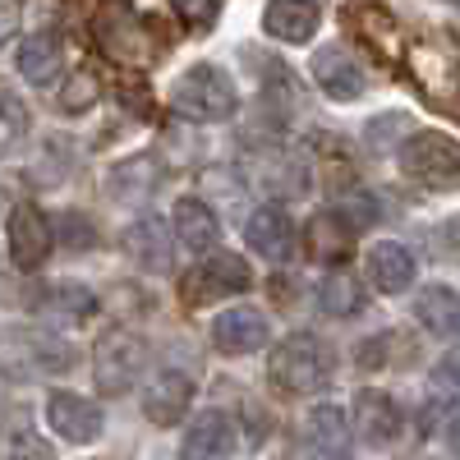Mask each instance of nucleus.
<instances>
[{"instance_id": "nucleus-12", "label": "nucleus", "mask_w": 460, "mask_h": 460, "mask_svg": "<svg viewBox=\"0 0 460 460\" xmlns=\"http://www.w3.org/2000/svg\"><path fill=\"white\" fill-rule=\"evenodd\" d=\"M244 240L253 253H262L267 262H290L295 258V221L281 203H262L249 221H244Z\"/></svg>"}, {"instance_id": "nucleus-18", "label": "nucleus", "mask_w": 460, "mask_h": 460, "mask_svg": "<svg viewBox=\"0 0 460 460\" xmlns=\"http://www.w3.org/2000/svg\"><path fill=\"white\" fill-rule=\"evenodd\" d=\"M318 23H323L318 0H267V10H262L267 37H277V42H286V47L314 42Z\"/></svg>"}, {"instance_id": "nucleus-7", "label": "nucleus", "mask_w": 460, "mask_h": 460, "mask_svg": "<svg viewBox=\"0 0 460 460\" xmlns=\"http://www.w3.org/2000/svg\"><path fill=\"white\" fill-rule=\"evenodd\" d=\"M47 429L60 442H69V447H84V442L102 438L106 410L93 396H79V392H51L47 396Z\"/></svg>"}, {"instance_id": "nucleus-29", "label": "nucleus", "mask_w": 460, "mask_h": 460, "mask_svg": "<svg viewBox=\"0 0 460 460\" xmlns=\"http://www.w3.org/2000/svg\"><path fill=\"white\" fill-rule=\"evenodd\" d=\"M0 456H51V447L32 433L28 414H19V424L0 433Z\"/></svg>"}, {"instance_id": "nucleus-10", "label": "nucleus", "mask_w": 460, "mask_h": 460, "mask_svg": "<svg viewBox=\"0 0 460 460\" xmlns=\"http://www.w3.org/2000/svg\"><path fill=\"white\" fill-rule=\"evenodd\" d=\"M267 336H272V323L253 304H235V309H226L212 323V345L221 355H258L267 345Z\"/></svg>"}, {"instance_id": "nucleus-20", "label": "nucleus", "mask_w": 460, "mask_h": 460, "mask_svg": "<svg viewBox=\"0 0 460 460\" xmlns=\"http://www.w3.org/2000/svg\"><path fill=\"white\" fill-rule=\"evenodd\" d=\"M240 447V424H235V414H226V410H203L194 414V424H189L184 433V456H230Z\"/></svg>"}, {"instance_id": "nucleus-33", "label": "nucleus", "mask_w": 460, "mask_h": 460, "mask_svg": "<svg viewBox=\"0 0 460 460\" xmlns=\"http://www.w3.org/2000/svg\"><path fill=\"white\" fill-rule=\"evenodd\" d=\"M447 5H460V0H447Z\"/></svg>"}, {"instance_id": "nucleus-28", "label": "nucleus", "mask_w": 460, "mask_h": 460, "mask_svg": "<svg viewBox=\"0 0 460 460\" xmlns=\"http://www.w3.org/2000/svg\"><path fill=\"white\" fill-rule=\"evenodd\" d=\"M56 106H60L65 115H84V111H93V106H97V74L74 69L69 79L60 84V93H56Z\"/></svg>"}, {"instance_id": "nucleus-21", "label": "nucleus", "mask_w": 460, "mask_h": 460, "mask_svg": "<svg viewBox=\"0 0 460 460\" xmlns=\"http://www.w3.org/2000/svg\"><path fill=\"white\" fill-rule=\"evenodd\" d=\"M304 451L314 456H345L350 451V419H345L336 405H314L304 414Z\"/></svg>"}, {"instance_id": "nucleus-27", "label": "nucleus", "mask_w": 460, "mask_h": 460, "mask_svg": "<svg viewBox=\"0 0 460 460\" xmlns=\"http://www.w3.org/2000/svg\"><path fill=\"white\" fill-rule=\"evenodd\" d=\"M28 138V106L19 97H0V162L14 157Z\"/></svg>"}, {"instance_id": "nucleus-15", "label": "nucleus", "mask_w": 460, "mask_h": 460, "mask_svg": "<svg viewBox=\"0 0 460 460\" xmlns=\"http://www.w3.org/2000/svg\"><path fill=\"white\" fill-rule=\"evenodd\" d=\"M364 272H368V281L382 295H405L414 286V277H419V262H414V253L401 240H377L364 253Z\"/></svg>"}, {"instance_id": "nucleus-19", "label": "nucleus", "mask_w": 460, "mask_h": 460, "mask_svg": "<svg viewBox=\"0 0 460 460\" xmlns=\"http://www.w3.org/2000/svg\"><path fill=\"white\" fill-rule=\"evenodd\" d=\"M414 318L429 336L456 345L460 341V290L451 286H424L414 295Z\"/></svg>"}, {"instance_id": "nucleus-22", "label": "nucleus", "mask_w": 460, "mask_h": 460, "mask_svg": "<svg viewBox=\"0 0 460 460\" xmlns=\"http://www.w3.org/2000/svg\"><path fill=\"white\" fill-rule=\"evenodd\" d=\"M19 74L32 88H47L65 74V47L56 32H32L28 42L19 47Z\"/></svg>"}, {"instance_id": "nucleus-2", "label": "nucleus", "mask_w": 460, "mask_h": 460, "mask_svg": "<svg viewBox=\"0 0 460 460\" xmlns=\"http://www.w3.org/2000/svg\"><path fill=\"white\" fill-rule=\"evenodd\" d=\"M171 106L184 115V120H199V125H221L240 111V93L235 79L221 69V65H189L180 79L171 84Z\"/></svg>"}, {"instance_id": "nucleus-11", "label": "nucleus", "mask_w": 460, "mask_h": 460, "mask_svg": "<svg viewBox=\"0 0 460 460\" xmlns=\"http://www.w3.org/2000/svg\"><path fill=\"white\" fill-rule=\"evenodd\" d=\"M314 84L332 97V102H359L368 79H364V65L345 51V47H318L314 51Z\"/></svg>"}, {"instance_id": "nucleus-30", "label": "nucleus", "mask_w": 460, "mask_h": 460, "mask_svg": "<svg viewBox=\"0 0 460 460\" xmlns=\"http://www.w3.org/2000/svg\"><path fill=\"white\" fill-rule=\"evenodd\" d=\"M171 5L189 28H212L221 19V0H171Z\"/></svg>"}, {"instance_id": "nucleus-32", "label": "nucleus", "mask_w": 460, "mask_h": 460, "mask_svg": "<svg viewBox=\"0 0 460 460\" xmlns=\"http://www.w3.org/2000/svg\"><path fill=\"white\" fill-rule=\"evenodd\" d=\"M442 244H447L451 258H460V217H451V221L442 226Z\"/></svg>"}, {"instance_id": "nucleus-8", "label": "nucleus", "mask_w": 460, "mask_h": 460, "mask_svg": "<svg viewBox=\"0 0 460 460\" xmlns=\"http://www.w3.org/2000/svg\"><path fill=\"white\" fill-rule=\"evenodd\" d=\"M350 419H355L359 442H364V447H373V451L396 447V442H401V433H405V414H401L396 396L373 392V387L355 392V410H350Z\"/></svg>"}, {"instance_id": "nucleus-17", "label": "nucleus", "mask_w": 460, "mask_h": 460, "mask_svg": "<svg viewBox=\"0 0 460 460\" xmlns=\"http://www.w3.org/2000/svg\"><path fill=\"white\" fill-rule=\"evenodd\" d=\"M171 230H175V244L189 249L194 258H203V253H212V249L221 244V221H217V212H212L203 199H194V194H184V199L175 203Z\"/></svg>"}, {"instance_id": "nucleus-26", "label": "nucleus", "mask_w": 460, "mask_h": 460, "mask_svg": "<svg viewBox=\"0 0 460 460\" xmlns=\"http://www.w3.org/2000/svg\"><path fill=\"white\" fill-rule=\"evenodd\" d=\"M350 235H355V230L345 226L336 212H318L314 226H309V244H314L318 258H341V253H345V240H350Z\"/></svg>"}, {"instance_id": "nucleus-24", "label": "nucleus", "mask_w": 460, "mask_h": 460, "mask_svg": "<svg viewBox=\"0 0 460 460\" xmlns=\"http://www.w3.org/2000/svg\"><path fill=\"white\" fill-rule=\"evenodd\" d=\"M14 345H23V350H28V359H32L37 373H65L74 364V350H69L65 341H56L51 332H19Z\"/></svg>"}, {"instance_id": "nucleus-31", "label": "nucleus", "mask_w": 460, "mask_h": 460, "mask_svg": "<svg viewBox=\"0 0 460 460\" xmlns=\"http://www.w3.org/2000/svg\"><path fill=\"white\" fill-rule=\"evenodd\" d=\"M14 28H19V5L14 0H0V47L14 37Z\"/></svg>"}, {"instance_id": "nucleus-25", "label": "nucleus", "mask_w": 460, "mask_h": 460, "mask_svg": "<svg viewBox=\"0 0 460 460\" xmlns=\"http://www.w3.org/2000/svg\"><path fill=\"white\" fill-rule=\"evenodd\" d=\"M424 429L447 442V451L460 456V396H438L424 405Z\"/></svg>"}, {"instance_id": "nucleus-3", "label": "nucleus", "mask_w": 460, "mask_h": 460, "mask_svg": "<svg viewBox=\"0 0 460 460\" xmlns=\"http://www.w3.org/2000/svg\"><path fill=\"white\" fill-rule=\"evenodd\" d=\"M396 162L424 189H442V194L460 189V138L442 129H410L396 147Z\"/></svg>"}, {"instance_id": "nucleus-1", "label": "nucleus", "mask_w": 460, "mask_h": 460, "mask_svg": "<svg viewBox=\"0 0 460 460\" xmlns=\"http://www.w3.org/2000/svg\"><path fill=\"white\" fill-rule=\"evenodd\" d=\"M336 373V350L314 332H290L267 355V382L281 396H314Z\"/></svg>"}, {"instance_id": "nucleus-14", "label": "nucleus", "mask_w": 460, "mask_h": 460, "mask_svg": "<svg viewBox=\"0 0 460 460\" xmlns=\"http://www.w3.org/2000/svg\"><path fill=\"white\" fill-rule=\"evenodd\" d=\"M28 309L42 318V323H56V327H69V323H84L93 309H97V295L79 281H51L42 290H32Z\"/></svg>"}, {"instance_id": "nucleus-23", "label": "nucleus", "mask_w": 460, "mask_h": 460, "mask_svg": "<svg viewBox=\"0 0 460 460\" xmlns=\"http://www.w3.org/2000/svg\"><path fill=\"white\" fill-rule=\"evenodd\" d=\"M318 309L332 314V318H350V314H359V309H364V286H359L355 277H345V272L323 277V286H318Z\"/></svg>"}, {"instance_id": "nucleus-4", "label": "nucleus", "mask_w": 460, "mask_h": 460, "mask_svg": "<svg viewBox=\"0 0 460 460\" xmlns=\"http://www.w3.org/2000/svg\"><path fill=\"white\" fill-rule=\"evenodd\" d=\"M147 341L129 327H111L93 345V382L102 396H125L147 368Z\"/></svg>"}, {"instance_id": "nucleus-13", "label": "nucleus", "mask_w": 460, "mask_h": 460, "mask_svg": "<svg viewBox=\"0 0 460 460\" xmlns=\"http://www.w3.org/2000/svg\"><path fill=\"white\" fill-rule=\"evenodd\" d=\"M189 405H194V377H189V373L166 368V373H157L143 387V414L157 429H175L180 419L189 414Z\"/></svg>"}, {"instance_id": "nucleus-16", "label": "nucleus", "mask_w": 460, "mask_h": 460, "mask_svg": "<svg viewBox=\"0 0 460 460\" xmlns=\"http://www.w3.org/2000/svg\"><path fill=\"white\" fill-rule=\"evenodd\" d=\"M249 171H253V180L267 189V194H277V199L309 194V166H304V157H299V152H290V147L258 152Z\"/></svg>"}, {"instance_id": "nucleus-9", "label": "nucleus", "mask_w": 460, "mask_h": 460, "mask_svg": "<svg viewBox=\"0 0 460 460\" xmlns=\"http://www.w3.org/2000/svg\"><path fill=\"white\" fill-rule=\"evenodd\" d=\"M120 249L143 267L152 277H166L175 267V230L162 221V217H138L125 235H120Z\"/></svg>"}, {"instance_id": "nucleus-6", "label": "nucleus", "mask_w": 460, "mask_h": 460, "mask_svg": "<svg viewBox=\"0 0 460 460\" xmlns=\"http://www.w3.org/2000/svg\"><path fill=\"white\" fill-rule=\"evenodd\" d=\"M51 221L37 203H19L10 217H5V249H10V262L19 272H37V267H47L51 258Z\"/></svg>"}, {"instance_id": "nucleus-5", "label": "nucleus", "mask_w": 460, "mask_h": 460, "mask_svg": "<svg viewBox=\"0 0 460 460\" xmlns=\"http://www.w3.org/2000/svg\"><path fill=\"white\" fill-rule=\"evenodd\" d=\"M249 286H253L249 262H244L240 253H230V249H212V253H203V262L194 267V272L184 277L180 295H184V304H194V309H203V304H212V299L244 295Z\"/></svg>"}]
</instances>
